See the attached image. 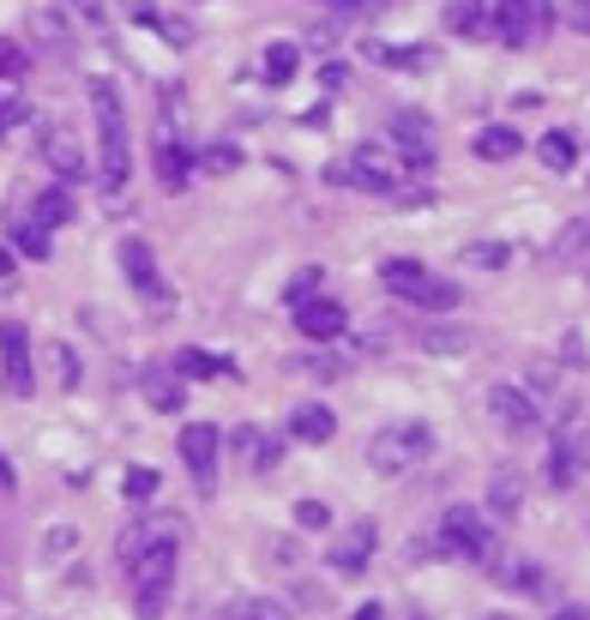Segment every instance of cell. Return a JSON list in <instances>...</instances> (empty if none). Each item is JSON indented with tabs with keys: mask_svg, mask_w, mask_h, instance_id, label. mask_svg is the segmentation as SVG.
Returning <instances> with one entry per match:
<instances>
[{
	"mask_svg": "<svg viewBox=\"0 0 590 620\" xmlns=\"http://www.w3.org/2000/svg\"><path fill=\"white\" fill-rule=\"evenodd\" d=\"M85 97H91V115H97V151H102V187L121 194L127 175H132V145H127V109H121V91L115 79H85Z\"/></svg>",
	"mask_w": 590,
	"mask_h": 620,
	"instance_id": "1",
	"label": "cell"
},
{
	"mask_svg": "<svg viewBox=\"0 0 590 620\" xmlns=\"http://www.w3.org/2000/svg\"><path fill=\"white\" fill-rule=\"evenodd\" d=\"M175 560H181V549H175V537H157L151 549H145L139 560L127 567V584H132V609H139V620H157L175 590Z\"/></svg>",
	"mask_w": 590,
	"mask_h": 620,
	"instance_id": "2",
	"label": "cell"
},
{
	"mask_svg": "<svg viewBox=\"0 0 590 620\" xmlns=\"http://www.w3.org/2000/svg\"><path fill=\"white\" fill-rule=\"evenodd\" d=\"M427 452H434V427L416 422V416L386 422L374 440H367V464H374L380 476H404V470H416Z\"/></svg>",
	"mask_w": 590,
	"mask_h": 620,
	"instance_id": "3",
	"label": "cell"
},
{
	"mask_svg": "<svg viewBox=\"0 0 590 620\" xmlns=\"http://www.w3.org/2000/svg\"><path fill=\"white\" fill-rule=\"evenodd\" d=\"M380 284H386L397 302L427 307V314H452V307H459V289H452L446 277H434L422 259H386L380 265Z\"/></svg>",
	"mask_w": 590,
	"mask_h": 620,
	"instance_id": "4",
	"label": "cell"
},
{
	"mask_svg": "<svg viewBox=\"0 0 590 620\" xmlns=\"http://www.w3.org/2000/svg\"><path fill=\"white\" fill-rule=\"evenodd\" d=\"M440 549L452 560H476V567H494L500 560V537L489 530L476 506H446L440 512Z\"/></svg>",
	"mask_w": 590,
	"mask_h": 620,
	"instance_id": "5",
	"label": "cell"
},
{
	"mask_svg": "<svg viewBox=\"0 0 590 620\" xmlns=\"http://www.w3.org/2000/svg\"><path fill=\"white\" fill-rule=\"evenodd\" d=\"M549 24H554V0H494V37L512 42V49L542 42Z\"/></svg>",
	"mask_w": 590,
	"mask_h": 620,
	"instance_id": "6",
	"label": "cell"
},
{
	"mask_svg": "<svg viewBox=\"0 0 590 620\" xmlns=\"http://www.w3.org/2000/svg\"><path fill=\"white\" fill-rule=\"evenodd\" d=\"M326 175H332V181H344V187H367V194H404L397 169L386 164V151H374V145H362L350 164H332Z\"/></svg>",
	"mask_w": 590,
	"mask_h": 620,
	"instance_id": "7",
	"label": "cell"
},
{
	"mask_svg": "<svg viewBox=\"0 0 590 620\" xmlns=\"http://www.w3.org/2000/svg\"><path fill=\"white\" fill-rule=\"evenodd\" d=\"M392 145L404 151V169H434V151H440V139H434V121H427L422 109H397L392 115Z\"/></svg>",
	"mask_w": 590,
	"mask_h": 620,
	"instance_id": "8",
	"label": "cell"
},
{
	"mask_svg": "<svg viewBox=\"0 0 590 620\" xmlns=\"http://www.w3.org/2000/svg\"><path fill=\"white\" fill-rule=\"evenodd\" d=\"M37 145H42V164L61 175L67 187H79V181H85V145H79V132H72L67 121H49Z\"/></svg>",
	"mask_w": 590,
	"mask_h": 620,
	"instance_id": "9",
	"label": "cell"
},
{
	"mask_svg": "<svg viewBox=\"0 0 590 620\" xmlns=\"http://www.w3.org/2000/svg\"><path fill=\"white\" fill-rule=\"evenodd\" d=\"M217 446H224V434H217L212 422H187L181 427V464L194 470L199 489H212V482H217Z\"/></svg>",
	"mask_w": 590,
	"mask_h": 620,
	"instance_id": "10",
	"label": "cell"
},
{
	"mask_svg": "<svg viewBox=\"0 0 590 620\" xmlns=\"http://www.w3.org/2000/svg\"><path fill=\"white\" fill-rule=\"evenodd\" d=\"M295 326H302V337H314V344H332V337H344L350 314L332 295H307V302H295Z\"/></svg>",
	"mask_w": 590,
	"mask_h": 620,
	"instance_id": "11",
	"label": "cell"
},
{
	"mask_svg": "<svg viewBox=\"0 0 590 620\" xmlns=\"http://www.w3.org/2000/svg\"><path fill=\"white\" fill-rule=\"evenodd\" d=\"M0 362H7V392L12 397H24V392L37 386V374H31V337H24L19 319L0 326Z\"/></svg>",
	"mask_w": 590,
	"mask_h": 620,
	"instance_id": "12",
	"label": "cell"
},
{
	"mask_svg": "<svg viewBox=\"0 0 590 620\" xmlns=\"http://www.w3.org/2000/svg\"><path fill=\"white\" fill-rule=\"evenodd\" d=\"M489 410H494V422L507 427V434H537V427H542L537 397L519 392V386H494V392H489Z\"/></svg>",
	"mask_w": 590,
	"mask_h": 620,
	"instance_id": "13",
	"label": "cell"
},
{
	"mask_svg": "<svg viewBox=\"0 0 590 620\" xmlns=\"http://www.w3.org/2000/svg\"><path fill=\"white\" fill-rule=\"evenodd\" d=\"M121 265H127V284L139 289L145 302H169V289H164V277H157V259H151L145 242H121Z\"/></svg>",
	"mask_w": 590,
	"mask_h": 620,
	"instance_id": "14",
	"label": "cell"
},
{
	"mask_svg": "<svg viewBox=\"0 0 590 620\" xmlns=\"http://www.w3.org/2000/svg\"><path fill=\"white\" fill-rule=\"evenodd\" d=\"M374 542H380V530H374V524L362 519V524H350L344 537L332 542V554H326V560H332L337 572H362L367 560H374Z\"/></svg>",
	"mask_w": 590,
	"mask_h": 620,
	"instance_id": "15",
	"label": "cell"
},
{
	"mask_svg": "<svg viewBox=\"0 0 590 620\" xmlns=\"http://www.w3.org/2000/svg\"><path fill=\"white\" fill-rule=\"evenodd\" d=\"M337 434V416L326 404H295L289 416V440H302V446H326V440Z\"/></svg>",
	"mask_w": 590,
	"mask_h": 620,
	"instance_id": "16",
	"label": "cell"
},
{
	"mask_svg": "<svg viewBox=\"0 0 590 620\" xmlns=\"http://www.w3.org/2000/svg\"><path fill=\"white\" fill-rule=\"evenodd\" d=\"M446 31L452 37H494V12L482 7V0H446Z\"/></svg>",
	"mask_w": 590,
	"mask_h": 620,
	"instance_id": "17",
	"label": "cell"
},
{
	"mask_svg": "<svg viewBox=\"0 0 590 620\" xmlns=\"http://www.w3.org/2000/svg\"><path fill=\"white\" fill-rule=\"evenodd\" d=\"M579 470H584V440L560 434L554 446H549V489H572V482H579Z\"/></svg>",
	"mask_w": 590,
	"mask_h": 620,
	"instance_id": "18",
	"label": "cell"
},
{
	"mask_svg": "<svg viewBox=\"0 0 590 620\" xmlns=\"http://www.w3.org/2000/svg\"><path fill=\"white\" fill-rule=\"evenodd\" d=\"M519 506H524V476L512 464H500L494 476H489V512H500V519H519Z\"/></svg>",
	"mask_w": 590,
	"mask_h": 620,
	"instance_id": "19",
	"label": "cell"
},
{
	"mask_svg": "<svg viewBox=\"0 0 590 620\" xmlns=\"http://www.w3.org/2000/svg\"><path fill=\"white\" fill-rule=\"evenodd\" d=\"M157 175H164L169 194H181L187 175H194V157H187L181 145H175V132H157Z\"/></svg>",
	"mask_w": 590,
	"mask_h": 620,
	"instance_id": "20",
	"label": "cell"
},
{
	"mask_svg": "<svg viewBox=\"0 0 590 620\" xmlns=\"http://www.w3.org/2000/svg\"><path fill=\"white\" fill-rule=\"evenodd\" d=\"M157 537H175V530H169L164 519H139L132 530H121V542H115V560H121V567H132V560H139L145 549H151Z\"/></svg>",
	"mask_w": 590,
	"mask_h": 620,
	"instance_id": "21",
	"label": "cell"
},
{
	"mask_svg": "<svg viewBox=\"0 0 590 620\" xmlns=\"http://www.w3.org/2000/svg\"><path fill=\"white\" fill-rule=\"evenodd\" d=\"M145 386V397H151V410H181V374H175V367H151V374L139 380Z\"/></svg>",
	"mask_w": 590,
	"mask_h": 620,
	"instance_id": "22",
	"label": "cell"
},
{
	"mask_svg": "<svg viewBox=\"0 0 590 620\" xmlns=\"http://www.w3.org/2000/svg\"><path fill=\"white\" fill-rule=\"evenodd\" d=\"M175 374L181 380H217V374H235V362L212 356V350H181V356H175Z\"/></svg>",
	"mask_w": 590,
	"mask_h": 620,
	"instance_id": "23",
	"label": "cell"
},
{
	"mask_svg": "<svg viewBox=\"0 0 590 620\" xmlns=\"http://www.w3.org/2000/svg\"><path fill=\"white\" fill-rule=\"evenodd\" d=\"M524 139L512 127H482L476 132V157H489V164H507V157H519Z\"/></svg>",
	"mask_w": 590,
	"mask_h": 620,
	"instance_id": "24",
	"label": "cell"
},
{
	"mask_svg": "<svg viewBox=\"0 0 590 620\" xmlns=\"http://www.w3.org/2000/svg\"><path fill=\"white\" fill-rule=\"evenodd\" d=\"M37 224H42V229L72 224V187H67V181H61V187H49V194H37Z\"/></svg>",
	"mask_w": 590,
	"mask_h": 620,
	"instance_id": "25",
	"label": "cell"
},
{
	"mask_svg": "<svg viewBox=\"0 0 590 620\" xmlns=\"http://www.w3.org/2000/svg\"><path fill=\"white\" fill-rule=\"evenodd\" d=\"M537 157H542V164H549L554 175H567L572 164H579V145H572V132H542V145H537Z\"/></svg>",
	"mask_w": 590,
	"mask_h": 620,
	"instance_id": "26",
	"label": "cell"
},
{
	"mask_svg": "<svg viewBox=\"0 0 590 620\" xmlns=\"http://www.w3.org/2000/svg\"><path fill=\"white\" fill-rule=\"evenodd\" d=\"M295 67H302V49H295V42H272V49H265V85H289Z\"/></svg>",
	"mask_w": 590,
	"mask_h": 620,
	"instance_id": "27",
	"label": "cell"
},
{
	"mask_svg": "<svg viewBox=\"0 0 590 620\" xmlns=\"http://www.w3.org/2000/svg\"><path fill=\"white\" fill-rule=\"evenodd\" d=\"M224 620H289L277 602H265V597H242V602H229Z\"/></svg>",
	"mask_w": 590,
	"mask_h": 620,
	"instance_id": "28",
	"label": "cell"
},
{
	"mask_svg": "<svg viewBox=\"0 0 590 620\" xmlns=\"http://www.w3.org/2000/svg\"><path fill=\"white\" fill-rule=\"evenodd\" d=\"M507 259H512L507 242H470V247H464V265H482V272H500Z\"/></svg>",
	"mask_w": 590,
	"mask_h": 620,
	"instance_id": "29",
	"label": "cell"
},
{
	"mask_svg": "<svg viewBox=\"0 0 590 620\" xmlns=\"http://www.w3.org/2000/svg\"><path fill=\"white\" fill-rule=\"evenodd\" d=\"M24 121V97H19V79H0V132H12Z\"/></svg>",
	"mask_w": 590,
	"mask_h": 620,
	"instance_id": "30",
	"label": "cell"
},
{
	"mask_svg": "<svg viewBox=\"0 0 590 620\" xmlns=\"http://www.w3.org/2000/svg\"><path fill=\"white\" fill-rule=\"evenodd\" d=\"M49 235H55V229H42L37 217H31V224H19V235H12V242H19V254H31V259H49Z\"/></svg>",
	"mask_w": 590,
	"mask_h": 620,
	"instance_id": "31",
	"label": "cell"
},
{
	"mask_svg": "<svg viewBox=\"0 0 590 620\" xmlns=\"http://www.w3.org/2000/svg\"><path fill=\"white\" fill-rule=\"evenodd\" d=\"M319 284H326V272H319V265H302V272L289 277V307L307 302V295H319Z\"/></svg>",
	"mask_w": 590,
	"mask_h": 620,
	"instance_id": "32",
	"label": "cell"
},
{
	"mask_svg": "<svg viewBox=\"0 0 590 620\" xmlns=\"http://www.w3.org/2000/svg\"><path fill=\"white\" fill-rule=\"evenodd\" d=\"M295 524H302V530H326L332 506H326V500H295Z\"/></svg>",
	"mask_w": 590,
	"mask_h": 620,
	"instance_id": "33",
	"label": "cell"
},
{
	"mask_svg": "<svg viewBox=\"0 0 590 620\" xmlns=\"http://www.w3.org/2000/svg\"><path fill=\"white\" fill-rule=\"evenodd\" d=\"M121 489H127V500H151L157 494V470H127V476H121Z\"/></svg>",
	"mask_w": 590,
	"mask_h": 620,
	"instance_id": "34",
	"label": "cell"
},
{
	"mask_svg": "<svg viewBox=\"0 0 590 620\" xmlns=\"http://www.w3.org/2000/svg\"><path fill=\"white\" fill-rule=\"evenodd\" d=\"M55 380H61V386L72 392V386H79V356H72V350L67 344H55Z\"/></svg>",
	"mask_w": 590,
	"mask_h": 620,
	"instance_id": "35",
	"label": "cell"
},
{
	"mask_svg": "<svg viewBox=\"0 0 590 620\" xmlns=\"http://www.w3.org/2000/svg\"><path fill=\"white\" fill-rule=\"evenodd\" d=\"M235 164H242V151H235V145H212V151H205V169H212V175H224Z\"/></svg>",
	"mask_w": 590,
	"mask_h": 620,
	"instance_id": "36",
	"label": "cell"
},
{
	"mask_svg": "<svg viewBox=\"0 0 590 620\" xmlns=\"http://www.w3.org/2000/svg\"><path fill=\"white\" fill-rule=\"evenodd\" d=\"M422 344H427V350H464V344H470V337H464L459 326H452V332H446V326H434V332H427V337H422Z\"/></svg>",
	"mask_w": 590,
	"mask_h": 620,
	"instance_id": "37",
	"label": "cell"
},
{
	"mask_svg": "<svg viewBox=\"0 0 590 620\" xmlns=\"http://www.w3.org/2000/svg\"><path fill=\"white\" fill-rule=\"evenodd\" d=\"M24 72V49L19 42H0V79H19Z\"/></svg>",
	"mask_w": 590,
	"mask_h": 620,
	"instance_id": "38",
	"label": "cell"
},
{
	"mask_svg": "<svg viewBox=\"0 0 590 620\" xmlns=\"http://www.w3.org/2000/svg\"><path fill=\"white\" fill-rule=\"evenodd\" d=\"M567 24L590 37V0H567Z\"/></svg>",
	"mask_w": 590,
	"mask_h": 620,
	"instance_id": "39",
	"label": "cell"
},
{
	"mask_svg": "<svg viewBox=\"0 0 590 620\" xmlns=\"http://www.w3.org/2000/svg\"><path fill=\"white\" fill-rule=\"evenodd\" d=\"M72 7H79L85 24H102V19H109V7H102V0H72Z\"/></svg>",
	"mask_w": 590,
	"mask_h": 620,
	"instance_id": "40",
	"label": "cell"
},
{
	"mask_svg": "<svg viewBox=\"0 0 590 620\" xmlns=\"http://www.w3.org/2000/svg\"><path fill=\"white\" fill-rule=\"evenodd\" d=\"M326 7H337V12H362L367 0H326Z\"/></svg>",
	"mask_w": 590,
	"mask_h": 620,
	"instance_id": "41",
	"label": "cell"
},
{
	"mask_svg": "<svg viewBox=\"0 0 590 620\" xmlns=\"http://www.w3.org/2000/svg\"><path fill=\"white\" fill-rule=\"evenodd\" d=\"M7 277H12V254L0 247V284H7Z\"/></svg>",
	"mask_w": 590,
	"mask_h": 620,
	"instance_id": "42",
	"label": "cell"
},
{
	"mask_svg": "<svg viewBox=\"0 0 590 620\" xmlns=\"http://www.w3.org/2000/svg\"><path fill=\"white\" fill-rule=\"evenodd\" d=\"M554 620H590V609H560Z\"/></svg>",
	"mask_w": 590,
	"mask_h": 620,
	"instance_id": "43",
	"label": "cell"
},
{
	"mask_svg": "<svg viewBox=\"0 0 590 620\" xmlns=\"http://www.w3.org/2000/svg\"><path fill=\"white\" fill-rule=\"evenodd\" d=\"M356 620H380V602H362V614Z\"/></svg>",
	"mask_w": 590,
	"mask_h": 620,
	"instance_id": "44",
	"label": "cell"
},
{
	"mask_svg": "<svg viewBox=\"0 0 590 620\" xmlns=\"http://www.w3.org/2000/svg\"><path fill=\"white\" fill-rule=\"evenodd\" d=\"M0 482H7V489H12V464H7V457H0Z\"/></svg>",
	"mask_w": 590,
	"mask_h": 620,
	"instance_id": "45",
	"label": "cell"
}]
</instances>
